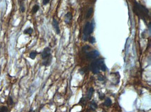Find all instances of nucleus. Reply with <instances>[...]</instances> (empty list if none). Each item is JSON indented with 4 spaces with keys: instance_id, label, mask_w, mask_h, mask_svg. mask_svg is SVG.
Instances as JSON below:
<instances>
[{
    "instance_id": "1",
    "label": "nucleus",
    "mask_w": 151,
    "mask_h": 112,
    "mask_svg": "<svg viewBox=\"0 0 151 112\" xmlns=\"http://www.w3.org/2000/svg\"><path fill=\"white\" fill-rule=\"evenodd\" d=\"M134 11L135 12L136 15H138L143 21L146 22L147 19H150V14L149 11L147 8H146L144 6L141 5L140 4L134 1Z\"/></svg>"
},
{
    "instance_id": "2",
    "label": "nucleus",
    "mask_w": 151,
    "mask_h": 112,
    "mask_svg": "<svg viewBox=\"0 0 151 112\" xmlns=\"http://www.w3.org/2000/svg\"><path fill=\"white\" fill-rule=\"evenodd\" d=\"M42 58V65L48 66L51 64L52 61V55L51 53V48L50 47H45L43 51L41 53Z\"/></svg>"
},
{
    "instance_id": "3",
    "label": "nucleus",
    "mask_w": 151,
    "mask_h": 112,
    "mask_svg": "<svg viewBox=\"0 0 151 112\" xmlns=\"http://www.w3.org/2000/svg\"><path fill=\"white\" fill-rule=\"evenodd\" d=\"M94 26H95V24L93 21L91 22H87L85 24L83 30V40L84 41H87L90 37V35L93 32Z\"/></svg>"
},
{
    "instance_id": "4",
    "label": "nucleus",
    "mask_w": 151,
    "mask_h": 112,
    "mask_svg": "<svg viewBox=\"0 0 151 112\" xmlns=\"http://www.w3.org/2000/svg\"><path fill=\"white\" fill-rule=\"evenodd\" d=\"M52 26L55 31L57 35H59L61 33V30H60V27H59V22L56 19V18H53L52 20Z\"/></svg>"
},
{
    "instance_id": "5",
    "label": "nucleus",
    "mask_w": 151,
    "mask_h": 112,
    "mask_svg": "<svg viewBox=\"0 0 151 112\" xmlns=\"http://www.w3.org/2000/svg\"><path fill=\"white\" fill-rule=\"evenodd\" d=\"M72 19H73V14L70 13V12H68L67 13L65 17H64V22L66 24H70L71 22H72Z\"/></svg>"
},
{
    "instance_id": "6",
    "label": "nucleus",
    "mask_w": 151,
    "mask_h": 112,
    "mask_svg": "<svg viewBox=\"0 0 151 112\" xmlns=\"http://www.w3.org/2000/svg\"><path fill=\"white\" fill-rule=\"evenodd\" d=\"M20 3V11L22 13H25V1L24 0H20L19 1Z\"/></svg>"
},
{
    "instance_id": "7",
    "label": "nucleus",
    "mask_w": 151,
    "mask_h": 112,
    "mask_svg": "<svg viewBox=\"0 0 151 112\" xmlns=\"http://www.w3.org/2000/svg\"><path fill=\"white\" fill-rule=\"evenodd\" d=\"M39 9H40V6L38 4H35L32 8V9H31V13L32 14H36L37 12L39 11Z\"/></svg>"
},
{
    "instance_id": "8",
    "label": "nucleus",
    "mask_w": 151,
    "mask_h": 112,
    "mask_svg": "<svg viewBox=\"0 0 151 112\" xmlns=\"http://www.w3.org/2000/svg\"><path fill=\"white\" fill-rule=\"evenodd\" d=\"M33 30L32 28H31V27H29V28H27V29H26L25 31H24V34H25V35H31L32 34V33H33Z\"/></svg>"
},
{
    "instance_id": "9",
    "label": "nucleus",
    "mask_w": 151,
    "mask_h": 112,
    "mask_svg": "<svg viewBox=\"0 0 151 112\" xmlns=\"http://www.w3.org/2000/svg\"><path fill=\"white\" fill-rule=\"evenodd\" d=\"M112 105V101L109 98H106L105 101L104 102V105L106 106V107H110L111 105Z\"/></svg>"
},
{
    "instance_id": "10",
    "label": "nucleus",
    "mask_w": 151,
    "mask_h": 112,
    "mask_svg": "<svg viewBox=\"0 0 151 112\" xmlns=\"http://www.w3.org/2000/svg\"><path fill=\"white\" fill-rule=\"evenodd\" d=\"M93 92H94V89H93V88H90L89 92H88V94H87V99H88V100H90V99L91 98V97H92V96H93Z\"/></svg>"
},
{
    "instance_id": "11",
    "label": "nucleus",
    "mask_w": 151,
    "mask_h": 112,
    "mask_svg": "<svg viewBox=\"0 0 151 112\" xmlns=\"http://www.w3.org/2000/svg\"><path fill=\"white\" fill-rule=\"evenodd\" d=\"M38 55V53L36 51H31L29 53V58H31V60H34L35 58H36V55Z\"/></svg>"
},
{
    "instance_id": "12",
    "label": "nucleus",
    "mask_w": 151,
    "mask_h": 112,
    "mask_svg": "<svg viewBox=\"0 0 151 112\" xmlns=\"http://www.w3.org/2000/svg\"><path fill=\"white\" fill-rule=\"evenodd\" d=\"M97 108H98V105L96 104V102L94 100H92L91 105H90V109H93V110H96Z\"/></svg>"
},
{
    "instance_id": "13",
    "label": "nucleus",
    "mask_w": 151,
    "mask_h": 112,
    "mask_svg": "<svg viewBox=\"0 0 151 112\" xmlns=\"http://www.w3.org/2000/svg\"><path fill=\"white\" fill-rule=\"evenodd\" d=\"M7 104L8 105H9V106H12V105H13V104H14V102H13V98L11 97V96H9L8 98Z\"/></svg>"
},
{
    "instance_id": "14",
    "label": "nucleus",
    "mask_w": 151,
    "mask_h": 112,
    "mask_svg": "<svg viewBox=\"0 0 151 112\" xmlns=\"http://www.w3.org/2000/svg\"><path fill=\"white\" fill-rule=\"evenodd\" d=\"M93 8H90L89 9V11H88V12H87V14L86 15V18L88 19L91 16V15H92L93 13Z\"/></svg>"
},
{
    "instance_id": "15",
    "label": "nucleus",
    "mask_w": 151,
    "mask_h": 112,
    "mask_svg": "<svg viewBox=\"0 0 151 112\" xmlns=\"http://www.w3.org/2000/svg\"><path fill=\"white\" fill-rule=\"evenodd\" d=\"M0 112H10L7 107L6 106H2L0 107Z\"/></svg>"
},
{
    "instance_id": "16",
    "label": "nucleus",
    "mask_w": 151,
    "mask_h": 112,
    "mask_svg": "<svg viewBox=\"0 0 151 112\" xmlns=\"http://www.w3.org/2000/svg\"><path fill=\"white\" fill-rule=\"evenodd\" d=\"M88 41H89V42L91 44H95L96 43V39H95V37L93 36H90L89 37V39H88Z\"/></svg>"
},
{
    "instance_id": "17",
    "label": "nucleus",
    "mask_w": 151,
    "mask_h": 112,
    "mask_svg": "<svg viewBox=\"0 0 151 112\" xmlns=\"http://www.w3.org/2000/svg\"><path fill=\"white\" fill-rule=\"evenodd\" d=\"M50 2V0H43V5H47Z\"/></svg>"
},
{
    "instance_id": "18",
    "label": "nucleus",
    "mask_w": 151,
    "mask_h": 112,
    "mask_svg": "<svg viewBox=\"0 0 151 112\" xmlns=\"http://www.w3.org/2000/svg\"><path fill=\"white\" fill-rule=\"evenodd\" d=\"M104 98V94H102V93H100L99 95V98L100 99V100H103V98Z\"/></svg>"
}]
</instances>
